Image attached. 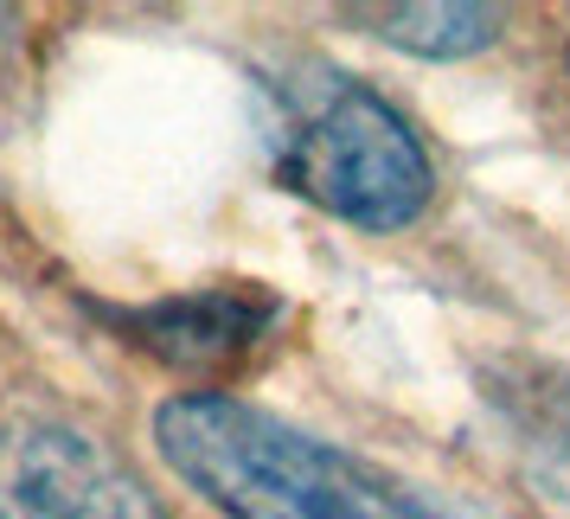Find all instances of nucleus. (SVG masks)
<instances>
[{"instance_id":"nucleus-6","label":"nucleus","mask_w":570,"mask_h":519,"mask_svg":"<svg viewBox=\"0 0 570 519\" xmlns=\"http://www.w3.org/2000/svg\"><path fill=\"white\" fill-rule=\"evenodd\" d=\"M353 20L372 27L385 46L416 58H474L500 39V7L474 0H411V7H353Z\"/></svg>"},{"instance_id":"nucleus-7","label":"nucleus","mask_w":570,"mask_h":519,"mask_svg":"<svg viewBox=\"0 0 570 519\" xmlns=\"http://www.w3.org/2000/svg\"><path fill=\"white\" fill-rule=\"evenodd\" d=\"M411 519H449V513H442V507H430V500H423V493H416V507H411Z\"/></svg>"},{"instance_id":"nucleus-5","label":"nucleus","mask_w":570,"mask_h":519,"mask_svg":"<svg viewBox=\"0 0 570 519\" xmlns=\"http://www.w3.org/2000/svg\"><path fill=\"white\" fill-rule=\"evenodd\" d=\"M493 411L513 437V456L525 468V481L539 488L570 519V372L551 365H507L488 385Z\"/></svg>"},{"instance_id":"nucleus-4","label":"nucleus","mask_w":570,"mask_h":519,"mask_svg":"<svg viewBox=\"0 0 570 519\" xmlns=\"http://www.w3.org/2000/svg\"><path fill=\"white\" fill-rule=\"evenodd\" d=\"M283 302L263 283H232V288H193V295H167L155 309L116 314L135 346H148L155 360L180 365V372H232L257 353L269 321Z\"/></svg>"},{"instance_id":"nucleus-2","label":"nucleus","mask_w":570,"mask_h":519,"mask_svg":"<svg viewBox=\"0 0 570 519\" xmlns=\"http://www.w3.org/2000/svg\"><path fill=\"white\" fill-rule=\"evenodd\" d=\"M283 180L360 232H404L436 193L416 129L360 78H334L302 109L283 155Z\"/></svg>"},{"instance_id":"nucleus-3","label":"nucleus","mask_w":570,"mask_h":519,"mask_svg":"<svg viewBox=\"0 0 570 519\" xmlns=\"http://www.w3.org/2000/svg\"><path fill=\"white\" fill-rule=\"evenodd\" d=\"M0 519H174L104 437L58 417L0 423Z\"/></svg>"},{"instance_id":"nucleus-1","label":"nucleus","mask_w":570,"mask_h":519,"mask_svg":"<svg viewBox=\"0 0 570 519\" xmlns=\"http://www.w3.org/2000/svg\"><path fill=\"white\" fill-rule=\"evenodd\" d=\"M160 462L232 519H411L416 493L379 468L225 391H180L155 411Z\"/></svg>"}]
</instances>
